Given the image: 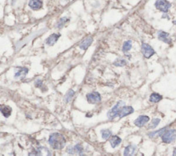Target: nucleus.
Listing matches in <instances>:
<instances>
[{"label":"nucleus","mask_w":176,"mask_h":156,"mask_svg":"<svg viewBox=\"0 0 176 156\" xmlns=\"http://www.w3.org/2000/svg\"><path fill=\"white\" fill-rule=\"evenodd\" d=\"M75 92L72 89H69V90L66 93V94L64 96V101L65 102H69L72 98V97L74 96Z\"/></svg>","instance_id":"nucleus-20"},{"label":"nucleus","mask_w":176,"mask_h":156,"mask_svg":"<svg viewBox=\"0 0 176 156\" xmlns=\"http://www.w3.org/2000/svg\"><path fill=\"white\" fill-rule=\"evenodd\" d=\"M149 120V117L147 115H142L138 117V118H136V120L134 121V124L135 126H138V127H142L143 126L145 125V124L147 123Z\"/></svg>","instance_id":"nucleus-7"},{"label":"nucleus","mask_w":176,"mask_h":156,"mask_svg":"<svg viewBox=\"0 0 176 156\" xmlns=\"http://www.w3.org/2000/svg\"><path fill=\"white\" fill-rule=\"evenodd\" d=\"M176 140V130L175 129H169L167 130L163 133L162 135V140L163 142L171 143Z\"/></svg>","instance_id":"nucleus-3"},{"label":"nucleus","mask_w":176,"mask_h":156,"mask_svg":"<svg viewBox=\"0 0 176 156\" xmlns=\"http://www.w3.org/2000/svg\"><path fill=\"white\" fill-rule=\"evenodd\" d=\"M28 73V69L25 67H21L17 69L14 74V78H24Z\"/></svg>","instance_id":"nucleus-14"},{"label":"nucleus","mask_w":176,"mask_h":156,"mask_svg":"<svg viewBox=\"0 0 176 156\" xmlns=\"http://www.w3.org/2000/svg\"><path fill=\"white\" fill-rule=\"evenodd\" d=\"M133 111H134V109L131 106H123L120 110V112L119 113L118 116L120 118H124L126 115L133 113Z\"/></svg>","instance_id":"nucleus-9"},{"label":"nucleus","mask_w":176,"mask_h":156,"mask_svg":"<svg viewBox=\"0 0 176 156\" xmlns=\"http://www.w3.org/2000/svg\"><path fill=\"white\" fill-rule=\"evenodd\" d=\"M173 156H176V148H175V149L173 150Z\"/></svg>","instance_id":"nucleus-27"},{"label":"nucleus","mask_w":176,"mask_h":156,"mask_svg":"<svg viewBox=\"0 0 176 156\" xmlns=\"http://www.w3.org/2000/svg\"><path fill=\"white\" fill-rule=\"evenodd\" d=\"M173 23H174V24H175V25H176V20H175V21H174V22H173Z\"/></svg>","instance_id":"nucleus-28"},{"label":"nucleus","mask_w":176,"mask_h":156,"mask_svg":"<svg viewBox=\"0 0 176 156\" xmlns=\"http://www.w3.org/2000/svg\"><path fill=\"white\" fill-rule=\"evenodd\" d=\"M28 5L32 10H37L41 8L43 5V2L41 0H30Z\"/></svg>","instance_id":"nucleus-11"},{"label":"nucleus","mask_w":176,"mask_h":156,"mask_svg":"<svg viewBox=\"0 0 176 156\" xmlns=\"http://www.w3.org/2000/svg\"><path fill=\"white\" fill-rule=\"evenodd\" d=\"M92 42H93L92 37H91V36H89V37L85 38V39L80 43L79 47L81 49L85 50V49H87L88 47L90 46L91 44L92 43Z\"/></svg>","instance_id":"nucleus-12"},{"label":"nucleus","mask_w":176,"mask_h":156,"mask_svg":"<svg viewBox=\"0 0 176 156\" xmlns=\"http://www.w3.org/2000/svg\"><path fill=\"white\" fill-rule=\"evenodd\" d=\"M136 151V146L134 145H129L127 146L124 148V155H133L135 154V152Z\"/></svg>","instance_id":"nucleus-16"},{"label":"nucleus","mask_w":176,"mask_h":156,"mask_svg":"<svg viewBox=\"0 0 176 156\" xmlns=\"http://www.w3.org/2000/svg\"><path fill=\"white\" fill-rule=\"evenodd\" d=\"M122 142L120 137H119L117 135H113V136L110 137L109 140V143L111 144V147L112 148H116L117 146H118Z\"/></svg>","instance_id":"nucleus-15"},{"label":"nucleus","mask_w":176,"mask_h":156,"mask_svg":"<svg viewBox=\"0 0 176 156\" xmlns=\"http://www.w3.org/2000/svg\"><path fill=\"white\" fill-rule=\"evenodd\" d=\"M124 104H125V103L123 101H119L117 102V104L113 106L107 112L108 118L110 119V120H112V119H114L116 117L118 116L121 109L123 106H124Z\"/></svg>","instance_id":"nucleus-2"},{"label":"nucleus","mask_w":176,"mask_h":156,"mask_svg":"<svg viewBox=\"0 0 176 156\" xmlns=\"http://www.w3.org/2000/svg\"><path fill=\"white\" fill-rule=\"evenodd\" d=\"M67 20H68V19H67V17H65V16H64V17H62L61 19H60L59 21H58L57 24H56V27L57 28H62L64 26V25L65 24L66 22L67 21Z\"/></svg>","instance_id":"nucleus-24"},{"label":"nucleus","mask_w":176,"mask_h":156,"mask_svg":"<svg viewBox=\"0 0 176 156\" xmlns=\"http://www.w3.org/2000/svg\"><path fill=\"white\" fill-rule=\"evenodd\" d=\"M49 144L54 149L60 150L65 147L66 140L63 135L58 133H52L49 137Z\"/></svg>","instance_id":"nucleus-1"},{"label":"nucleus","mask_w":176,"mask_h":156,"mask_svg":"<svg viewBox=\"0 0 176 156\" xmlns=\"http://www.w3.org/2000/svg\"><path fill=\"white\" fill-rule=\"evenodd\" d=\"M162 99V96L157 93H151L149 97V101L151 102H158Z\"/></svg>","instance_id":"nucleus-18"},{"label":"nucleus","mask_w":176,"mask_h":156,"mask_svg":"<svg viewBox=\"0 0 176 156\" xmlns=\"http://www.w3.org/2000/svg\"><path fill=\"white\" fill-rule=\"evenodd\" d=\"M141 49H142V52L143 54V56L146 58H149L150 57H151V56L155 53V50H154L153 47L147 43H143L142 44V46H141Z\"/></svg>","instance_id":"nucleus-5"},{"label":"nucleus","mask_w":176,"mask_h":156,"mask_svg":"<svg viewBox=\"0 0 176 156\" xmlns=\"http://www.w3.org/2000/svg\"><path fill=\"white\" fill-rule=\"evenodd\" d=\"M102 135V137L104 139V140H107L108 138H109L112 135V133L111 131L109 129H102L100 131Z\"/></svg>","instance_id":"nucleus-21"},{"label":"nucleus","mask_w":176,"mask_h":156,"mask_svg":"<svg viewBox=\"0 0 176 156\" xmlns=\"http://www.w3.org/2000/svg\"><path fill=\"white\" fill-rule=\"evenodd\" d=\"M34 85H35L36 87H41L42 85H43V83H42V81L40 80H36L35 82H34Z\"/></svg>","instance_id":"nucleus-26"},{"label":"nucleus","mask_w":176,"mask_h":156,"mask_svg":"<svg viewBox=\"0 0 176 156\" xmlns=\"http://www.w3.org/2000/svg\"><path fill=\"white\" fill-rule=\"evenodd\" d=\"M160 122V119L153 118V120H151V123L148 124V129H155V128L158 125Z\"/></svg>","instance_id":"nucleus-23"},{"label":"nucleus","mask_w":176,"mask_h":156,"mask_svg":"<svg viewBox=\"0 0 176 156\" xmlns=\"http://www.w3.org/2000/svg\"><path fill=\"white\" fill-rule=\"evenodd\" d=\"M157 37H158L159 40L164 42V43L167 44L171 43L172 40L171 38H170L169 34H168V32H164V31H162V30L159 31V32H157Z\"/></svg>","instance_id":"nucleus-8"},{"label":"nucleus","mask_w":176,"mask_h":156,"mask_svg":"<svg viewBox=\"0 0 176 156\" xmlns=\"http://www.w3.org/2000/svg\"><path fill=\"white\" fill-rule=\"evenodd\" d=\"M126 61L124 59H119L118 58L116 61L114 62V65L118 66V67H121V66H124L126 65Z\"/></svg>","instance_id":"nucleus-25"},{"label":"nucleus","mask_w":176,"mask_h":156,"mask_svg":"<svg viewBox=\"0 0 176 156\" xmlns=\"http://www.w3.org/2000/svg\"><path fill=\"white\" fill-rule=\"evenodd\" d=\"M132 47V42L131 41H126L124 43L123 45H122V51L124 52H127L131 49Z\"/></svg>","instance_id":"nucleus-22"},{"label":"nucleus","mask_w":176,"mask_h":156,"mask_svg":"<svg viewBox=\"0 0 176 156\" xmlns=\"http://www.w3.org/2000/svg\"><path fill=\"white\" fill-rule=\"evenodd\" d=\"M166 128H163V129H160L157 131L151 132V133H148V136H149L150 137H153L155 136H162V135H163V133L166 131Z\"/></svg>","instance_id":"nucleus-19"},{"label":"nucleus","mask_w":176,"mask_h":156,"mask_svg":"<svg viewBox=\"0 0 176 156\" xmlns=\"http://www.w3.org/2000/svg\"><path fill=\"white\" fill-rule=\"evenodd\" d=\"M155 6L158 10L164 13H166L171 7V4L168 0H156Z\"/></svg>","instance_id":"nucleus-4"},{"label":"nucleus","mask_w":176,"mask_h":156,"mask_svg":"<svg viewBox=\"0 0 176 156\" xmlns=\"http://www.w3.org/2000/svg\"><path fill=\"white\" fill-rule=\"evenodd\" d=\"M59 37H60V34H56V33L52 34L46 39V44L47 45L52 46V45H54V44L58 41V38Z\"/></svg>","instance_id":"nucleus-13"},{"label":"nucleus","mask_w":176,"mask_h":156,"mask_svg":"<svg viewBox=\"0 0 176 156\" xmlns=\"http://www.w3.org/2000/svg\"><path fill=\"white\" fill-rule=\"evenodd\" d=\"M67 151L69 154H74V153H77L79 154V155H82V152H83V148H82V146L80 144H77L74 147L69 146V147L67 148Z\"/></svg>","instance_id":"nucleus-10"},{"label":"nucleus","mask_w":176,"mask_h":156,"mask_svg":"<svg viewBox=\"0 0 176 156\" xmlns=\"http://www.w3.org/2000/svg\"><path fill=\"white\" fill-rule=\"evenodd\" d=\"M87 100L89 104H96L101 101V97L100 93L97 91H93V92L87 93Z\"/></svg>","instance_id":"nucleus-6"},{"label":"nucleus","mask_w":176,"mask_h":156,"mask_svg":"<svg viewBox=\"0 0 176 156\" xmlns=\"http://www.w3.org/2000/svg\"><path fill=\"white\" fill-rule=\"evenodd\" d=\"M1 112L5 118H8L12 113V109L8 106H1Z\"/></svg>","instance_id":"nucleus-17"}]
</instances>
